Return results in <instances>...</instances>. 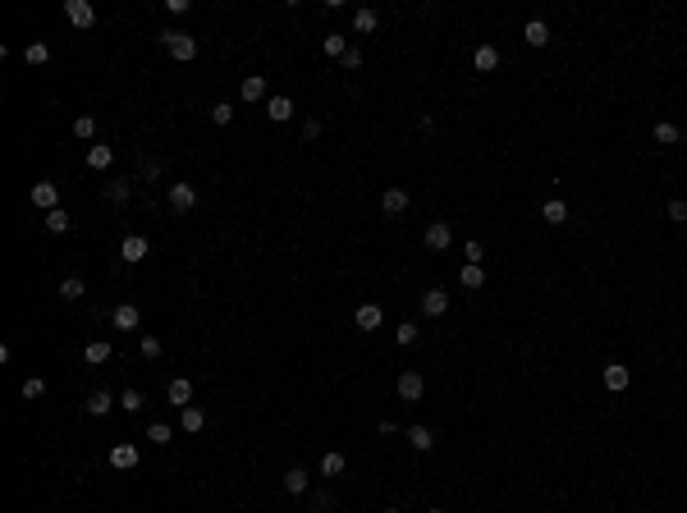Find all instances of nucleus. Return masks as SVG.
Wrapping results in <instances>:
<instances>
[{
  "mask_svg": "<svg viewBox=\"0 0 687 513\" xmlns=\"http://www.w3.org/2000/svg\"><path fill=\"white\" fill-rule=\"evenodd\" d=\"M422 239H426V248H431V252H445L449 243H454V230H449V220H431Z\"/></svg>",
  "mask_w": 687,
  "mask_h": 513,
  "instance_id": "obj_3",
  "label": "nucleus"
},
{
  "mask_svg": "<svg viewBox=\"0 0 687 513\" xmlns=\"http://www.w3.org/2000/svg\"><path fill=\"white\" fill-rule=\"evenodd\" d=\"M600 381H605V390H610V394H623V390H628V381H633V372H628L623 362H610V367L600 372Z\"/></svg>",
  "mask_w": 687,
  "mask_h": 513,
  "instance_id": "obj_7",
  "label": "nucleus"
},
{
  "mask_svg": "<svg viewBox=\"0 0 687 513\" xmlns=\"http://www.w3.org/2000/svg\"><path fill=\"white\" fill-rule=\"evenodd\" d=\"M234 120V106H229V101H216V106H211V124H229Z\"/></svg>",
  "mask_w": 687,
  "mask_h": 513,
  "instance_id": "obj_39",
  "label": "nucleus"
},
{
  "mask_svg": "<svg viewBox=\"0 0 687 513\" xmlns=\"http://www.w3.org/2000/svg\"><path fill=\"white\" fill-rule=\"evenodd\" d=\"M83 408H88L92 417H106L110 408H120V399H110L106 390H97V394H88V404H83Z\"/></svg>",
  "mask_w": 687,
  "mask_h": 513,
  "instance_id": "obj_18",
  "label": "nucleus"
},
{
  "mask_svg": "<svg viewBox=\"0 0 687 513\" xmlns=\"http://www.w3.org/2000/svg\"><path fill=\"white\" fill-rule=\"evenodd\" d=\"M69 225H74V220H69L65 207H60V211H46V230H51V234H69Z\"/></svg>",
  "mask_w": 687,
  "mask_h": 513,
  "instance_id": "obj_30",
  "label": "nucleus"
},
{
  "mask_svg": "<svg viewBox=\"0 0 687 513\" xmlns=\"http://www.w3.org/2000/svg\"><path fill=\"white\" fill-rule=\"evenodd\" d=\"M523 42H527V46H546V42H550V23H546V19H532V23L523 28Z\"/></svg>",
  "mask_w": 687,
  "mask_h": 513,
  "instance_id": "obj_17",
  "label": "nucleus"
},
{
  "mask_svg": "<svg viewBox=\"0 0 687 513\" xmlns=\"http://www.w3.org/2000/svg\"><path fill=\"white\" fill-rule=\"evenodd\" d=\"M321 46H326V55H335V60L349 55V37H344V33H326V42H321Z\"/></svg>",
  "mask_w": 687,
  "mask_h": 513,
  "instance_id": "obj_27",
  "label": "nucleus"
},
{
  "mask_svg": "<svg viewBox=\"0 0 687 513\" xmlns=\"http://www.w3.org/2000/svg\"><path fill=\"white\" fill-rule=\"evenodd\" d=\"M381 211L385 216H404L408 211V188H385L381 193Z\"/></svg>",
  "mask_w": 687,
  "mask_h": 513,
  "instance_id": "obj_10",
  "label": "nucleus"
},
{
  "mask_svg": "<svg viewBox=\"0 0 687 513\" xmlns=\"http://www.w3.org/2000/svg\"><path fill=\"white\" fill-rule=\"evenodd\" d=\"M376 23H381V19H376V10H358V14H353V33H376Z\"/></svg>",
  "mask_w": 687,
  "mask_h": 513,
  "instance_id": "obj_34",
  "label": "nucleus"
},
{
  "mask_svg": "<svg viewBox=\"0 0 687 513\" xmlns=\"http://www.w3.org/2000/svg\"><path fill=\"white\" fill-rule=\"evenodd\" d=\"M385 513H399V509H385Z\"/></svg>",
  "mask_w": 687,
  "mask_h": 513,
  "instance_id": "obj_47",
  "label": "nucleus"
},
{
  "mask_svg": "<svg viewBox=\"0 0 687 513\" xmlns=\"http://www.w3.org/2000/svg\"><path fill=\"white\" fill-rule=\"evenodd\" d=\"M33 207H42V211H60V188H55V179H42V184H33Z\"/></svg>",
  "mask_w": 687,
  "mask_h": 513,
  "instance_id": "obj_4",
  "label": "nucleus"
},
{
  "mask_svg": "<svg viewBox=\"0 0 687 513\" xmlns=\"http://www.w3.org/2000/svg\"><path fill=\"white\" fill-rule=\"evenodd\" d=\"M344 69H362V51H353V46H349V55H344Z\"/></svg>",
  "mask_w": 687,
  "mask_h": 513,
  "instance_id": "obj_45",
  "label": "nucleus"
},
{
  "mask_svg": "<svg viewBox=\"0 0 687 513\" xmlns=\"http://www.w3.org/2000/svg\"><path fill=\"white\" fill-rule=\"evenodd\" d=\"M408 445H413L417 454H426V449L436 445V436H431V426H408Z\"/></svg>",
  "mask_w": 687,
  "mask_h": 513,
  "instance_id": "obj_21",
  "label": "nucleus"
},
{
  "mask_svg": "<svg viewBox=\"0 0 687 513\" xmlns=\"http://www.w3.org/2000/svg\"><path fill=\"white\" fill-rule=\"evenodd\" d=\"M458 284H463V289H481V284H486V271H481V266H468V262H463V271H458Z\"/></svg>",
  "mask_w": 687,
  "mask_h": 513,
  "instance_id": "obj_25",
  "label": "nucleus"
},
{
  "mask_svg": "<svg viewBox=\"0 0 687 513\" xmlns=\"http://www.w3.org/2000/svg\"><path fill=\"white\" fill-rule=\"evenodd\" d=\"M129 193H133V188H129V179H110V188H106V197H110V202H129Z\"/></svg>",
  "mask_w": 687,
  "mask_h": 513,
  "instance_id": "obj_36",
  "label": "nucleus"
},
{
  "mask_svg": "<svg viewBox=\"0 0 687 513\" xmlns=\"http://www.w3.org/2000/svg\"><path fill=\"white\" fill-rule=\"evenodd\" d=\"M19 394H23V399H42V394H46V381H42V376H28Z\"/></svg>",
  "mask_w": 687,
  "mask_h": 513,
  "instance_id": "obj_38",
  "label": "nucleus"
},
{
  "mask_svg": "<svg viewBox=\"0 0 687 513\" xmlns=\"http://www.w3.org/2000/svg\"><path fill=\"white\" fill-rule=\"evenodd\" d=\"M74 138H97V120H92V115H78L74 120Z\"/></svg>",
  "mask_w": 687,
  "mask_h": 513,
  "instance_id": "obj_37",
  "label": "nucleus"
},
{
  "mask_svg": "<svg viewBox=\"0 0 687 513\" xmlns=\"http://www.w3.org/2000/svg\"><path fill=\"white\" fill-rule=\"evenodd\" d=\"M312 509H317V513H335V500H330V495H317V500H312Z\"/></svg>",
  "mask_w": 687,
  "mask_h": 513,
  "instance_id": "obj_44",
  "label": "nucleus"
},
{
  "mask_svg": "<svg viewBox=\"0 0 687 513\" xmlns=\"http://www.w3.org/2000/svg\"><path fill=\"white\" fill-rule=\"evenodd\" d=\"M307 481H312V477H307V468H289V472H284V491H289V495H303Z\"/></svg>",
  "mask_w": 687,
  "mask_h": 513,
  "instance_id": "obj_23",
  "label": "nucleus"
},
{
  "mask_svg": "<svg viewBox=\"0 0 687 513\" xmlns=\"http://www.w3.org/2000/svg\"><path fill=\"white\" fill-rule=\"evenodd\" d=\"M110 161H115V152H110L106 142H97V147H88V165H92V170H106Z\"/></svg>",
  "mask_w": 687,
  "mask_h": 513,
  "instance_id": "obj_26",
  "label": "nucleus"
},
{
  "mask_svg": "<svg viewBox=\"0 0 687 513\" xmlns=\"http://www.w3.org/2000/svg\"><path fill=\"white\" fill-rule=\"evenodd\" d=\"M669 220H678V225H687V202H678V197H674V202H669Z\"/></svg>",
  "mask_w": 687,
  "mask_h": 513,
  "instance_id": "obj_43",
  "label": "nucleus"
},
{
  "mask_svg": "<svg viewBox=\"0 0 687 513\" xmlns=\"http://www.w3.org/2000/svg\"><path fill=\"white\" fill-rule=\"evenodd\" d=\"M344 468H349V463H344V454H335V449H330V454H321V472H326V477H344Z\"/></svg>",
  "mask_w": 687,
  "mask_h": 513,
  "instance_id": "obj_31",
  "label": "nucleus"
},
{
  "mask_svg": "<svg viewBox=\"0 0 687 513\" xmlns=\"http://www.w3.org/2000/svg\"><path fill=\"white\" fill-rule=\"evenodd\" d=\"M60 294H65V303H78V298L88 294V284L78 280V275H69V280H65V284H60Z\"/></svg>",
  "mask_w": 687,
  "mask_h": 513,
  "instance_id": "obj_33",
  "label": "nucleus"
},
{
  "mask_svg": "<svg viewBox=\"0 0 687 513\" xmlns=\"http://www.w3.org/2000/svg\"><path fill=\"white\" fill-rule=\"evenodd\" d=\"M170 207H175L179 216H188V211L197 207V188L193 184H170Z\"/></svg>",
  "mask_w": 687,
  "mask_h": 513,
  "instance_id": "obj_8",
  "label": "nucleus"
},
{
  "mask_svg": "<svg viewBox=\"0 0 687 513\" xmlns=\"http://www.w3.org/2000/svg\"><path fill=\"white\" fill-rule=\"evenodd\" d=\"M426 513H445V509H426Z\"/></svg>",
  "mask_w": 687,
  "mask_h": 513,
  "instance_id": "obj_46",
  "label": "nucleus"
},
{
  "mask_svg": "<svg viewBox=\"0 0 687 513\" xmlns=\"http://www.w3.org/2000/svg\"><path fill=\"white\" fill-rule=\"evenodd\" d=\"M83 362H92V367H101V362H110V344H106V339H97V344H88V349H83Z\"/></svg>",
  "mask_w": 687,
  "mask_h": 513,
  "instance_id": "obj_28",
  "label": "nucleus"
},
{
  "mask_svg": "<svg viewBox=\"0 0 687 513\" xmlns=\"http://www.w3.org/2000/svg\"><path fill=\"white\" fill-rule=\"evenodd\" d=\"M472 65H477V74H495V69H500V51H495V46H477Z\"/></svg>",
  "mask_w": 687,
  "mask_h": 513,
  "instance_id": "obj_15",
  "label": "nucleus"
},
{
  "mask_svg": "<svg viewBox=\"0 0 687 513\" xmlns=\"http://www.w3.org/2000/svg\"><path fill=\"white\" fill-rule=\"evenodd\" d=\"M541 220H546V225H564V220H568V202H559V197H550L546 207H541Z\"/></svg>",
  "mask_w": 687,
  "mask_h": 513,
  "instance_id": "obj_20",
  "label": "nucleus"
},
{
  "mask_svg": "<svg viewBox=\"0 0 687 513\" xmlns=\"http://www.w3.org/2000/svg\"><path fill=\"white\" fill-rule=\"evenodd\" d=\"M394 390H399V399H404V404H417V399L426 394V381H422V372H404L399 381H394Z\"/></svg>",
  "mask_w": 687,
  "mask_h": 513,
  "instance_id": "obj_2",
  "label": "nucleus"
},
{
  "mask_svg": "<svg viewBox=\"0 0 687 513\" xmlns=\"http://www.w3.org/2000/svg\"><path fill=\"white\" fill-rule=\"evenodd\" d=\"M23 60H28V65H46V60H51V46L46 42H28L23 46Z\"/></svg>",
  "mask_w": 687,
  "mask_h": 513,
  "instance_id": "obj_29",
  "label": "nucleus"
},
{
  "mask_svg": "<svg viewBox=\"0 0 687 513\" xmlns=\"http://www.w3.org/2000/svg\"><path fill=\"white\" fill-rule=\"evenodd\" d=\"M161 46H165L170 55H175L179 65L197 60V37H193V33H175V28H165V33H161Z\"/></svg>",
  "mask_w": 687,
  "mask_h": 513,
  "instance_id": "obj_1",
  "label": "nucleus"
},
{
  "mask_svg": "<svg viewBox=\"0 0 687 513\" xmlns=\"http://www.w3.org/2000/svg\"><path fill=\"white\" fill-rule=\"evenodd\" d=\"M463 257H468V266H481V257H486V248H481V243H477V239H472V243H468V252H463Z\"/></svg>",
  "mask_w": 687,
  "mask_h": 513,
  "instance_id": "obj_42",
  "label": "nucleus"
},
{
  "mask_svg": "<svg viewBox=\"0 0 687 513\" xmlns=\"http://www.w3.org/2000/svg\"><path fill=\"white\" fill-rule=\"evenodd\" d=\"M110 468L133 472V468H138V445H115V449H110Z\"/></svg>",
  "mask_w": 687,
  "mask_h": 513,
  "instance_id": "obj_14",
  "label": "nucleus"
},
{
  "mask_svg": "<svg viewBox=\"0 0 687 513\" xmlns=\"http://www.w3.org/2000/svg\"><path fill=\"white\" fill-rule=\"evenodd\" d=\"M165 399H170L175 408H188V404H193V381H184V376H175V381L165 385Z\"/></svg>",
  "mask_w": 687,
  "mask_h": 513,
  "instance_id": "obj_11",
  "label": "nucleus"
},
{
  "mask_svg": "<svg viewBox=\"0 0 687 513\" xmlns=\"http://www.w3.org/2000/svg\"><path fill=\"white\" fill-rule=\"evenodd\" d=\"M147 252H152V243L142 239V234H129V239L120 243V257H124V262H133V266H138L142 257H147Z\"/></svg>",
  "mask_w": 687,
  "mask_h": 513,
  "instance_id": "obj_12",
  "label": "nucleus"
},
{
  "mask_svg": "<svg viewBox=\"0 0 687 513\" xmlns=\"http://www.w3.org/2000/svg\"><path fill=\"white\" fill-rule=\"evenodd\" d=\"M147 440H152V445H170V440H175V431H170L165 422H152V426H147Z\"/></svg>",
  "mask_w": 687,
  "mask_h": 513,
  "instance_id": "obj_35",
  "label": "nucleus"
},
{
  "mask_svg": "<svg viewBox=\"0 0 687 513\" xmlns=\"http://www.w3.org/2000/svg\"><path fill=\"white\" fill-rule=\"evenodd\" d=\"M120 408H124V413H142V408H147V394H142V390H124L120 394Z\"/></svg>",
  "mask_w": 687,
  "mask_h": 513,
  "instance_id": "obj_32",
  "label": "nucleus"
},
{
  "mask_svg": "<svg viewBox=\"0 0 687 513\" xmlns=\"http://www.w3.org/2000/svg\"><path fill=\"white\" fill-rule=\"evenodd\" d=\"M381 321H385V312L376 303H362L358 312H353V326L362 330V335H371V330H381Z\"/></svg>",
  "mask_w": 687,
  "mask_h": 513,
  "instance_id": "obj_6",
  "label": "nucleus"
},
{
  "mask_svg": "<svg viewBox=\"0 0 687 513\" xmlns=\"http://www.w3.org/2000/svg\"><path fill=\"white\" fill-rule=\"evenodd\" d=\"M65 19L74 23V28H92V23H97V10H92L88 0H65Z\"/></svg>",
  "mask_w": 687,
  "mask_h": 513,
  "instance_id": "obj_5",
  "label": "nucleus"
},
{
  "mask_svg": "<svg viewBox=\"0 0 687 513\" xmlns=\"http://www.w3.org/2000/svg\"><path fill=\"white\" fill-rule=\"evenodd\" d=\"M179 426H184L188 436H197V431L207 426V413H202V408H193V404H188V408H184V417H179Z\"/></svg>",
  "mask_w": 687,
  "mask_h": 513,
  "instance_id": "obj_22",
  "label": "nucleus"
},
{
  "mask_svg": "<svg viewBox=\"0 0 687 513\" xmlns=\"http://www.w3.org/2000/svg\"><path fill=\"white\" fill-rule=\"evenodd\" d=\"M394 339H399V344H413V339H417V326H413V321H404V326L394 330Z\"/></svg>",
  "mask_w": 687,
  "mask_h": 513,
  "instance_id": "obj_41",
  "label": "nucleus"
},
{
  "mask_svg": "<svg viewBox=\"0 0 687 513\" xmlns=\"http://www.w3.org/2000/svg\"><path fill=\"white\" fill-rule=\"evenodd\" d=\"M266 120H271V124H289V120H294V101H289V97H271V101H266Z\"/></svg>",
  "mask_w": 687,
  "mask_h": 513,
  "instance_id": "obj_13",
  "label": "nucleus"
},
{
  "mask_svg": "<svg viewBox=\"0 0 687 513\" xmlns=\"http://www.w3.org/2000/svg\"><path fill=\"white\" fill-rule=\"evenodd\" d=\"M655 142H660V147H678V142H683V129H678V124H655Z\"/></svg>",
  "mask_w": 687,
  "mask_h": 513,
  "instance_id": "obj_24",
  "label": "nucleus"
},
{
  "mask_svg": "<svg viewBox=\"0 0 687 513\" xmlns=\"http://www.w3.org/2000/svg\"><path fill=\"white\" fill-rule=\"evenodd\" d=\"M138 349H142V358H161V339H156V335H142Z\"/></svg>",
  "mask_w": 687,
  "mask_h": 513,
  "instance_id": "obj_40",
  "label": "nucleus"
},
{
  "mask_svg": "<svg viewBox=\"0 0 687 513\" xmlns=\"http://www.w3.org/2000/svg\"><path fill=\"white\" fill-rule=\"evenodd\" d=\"M239 97L248 101V106H257V101H271V97H266V78H262V74H248V78L239 83Z\"/></svg>",
  "mask_w": 687,
  "mask_h": 513,
  "instance_id": "obj_9",
  "label": "nucleus"
},
{
  "mask_svg": "<svg viewBox=\"0 0 687 513\" xmlns=\"http://www.w3.org/2000/svg\"><path fill=\"white\" fill-rule=\"evenodd\" d=\"M422 312H426V317H445V312H449V294H445V289H431V294L422 298Z\"/></svg>",
  "mask_w": 687,
  "mask_h": 513,
  "instance_id": "obj_16",
  "label": "nucleus"
},
{
  "mask_svg": "<svg viewBox=\"0 0 687 513\" xmlns=\"http://www.w3.org/2000/svg\"><path fill=\"white\" fill-rule=\"evenodd\" d=\"M110 321H115V326H120V330H138V307H133V303H120V307H115V317H110Z\"/></svg>",
  "mask_w": 687,
  "mask_h": 513,
  "instance_id": "obj_19",
  "label": "nucleus"
}]
</instances>
